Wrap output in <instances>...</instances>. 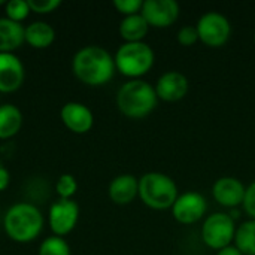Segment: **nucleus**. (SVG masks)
Listing matches in <instances>:
<instances>
[{
	"label": "nucleus",
	"mask_w": 255,
	"mask_h": 255,
	"mask_svg": "<svg viewBox=\"0 0 255 255\" xmlns=\"http://www.w3.org/2000/svg\"><path fill=\"white\" fill-rule=\"evenodd\" d=\"M24 66L13 52H0V91L9 93L21 87Z\"/></svg>",
	"instance_id": "nucleus-13"
},
{
	"label": "nucleus",
	"mask_w": 255,
	"mask_h": 255,
	"mask_svg": "<svg viewBox=\"0 0 255 255\" xmlns=\"http://www.w3.org/2000/svg\"><path fill=\"white\" fill-rule=\"evenodd\" d=\"M3 226L10 239L16 242H30L40 233L43 215L34 205L15 203L4 214Z\"/></svg>",
	"instance_id": "nucleus-3"
},
{
	"label": "nucleus",
	"mask_w": 255,
	"mask_h": 255,
	"mask_svg": "<svg viewBox=\"0 0 255 255\" xmlns=\"http://www.w3.org/2000/svg\"><path fill=\"white\" fill-rule=\"evenodd\" d=\"M61 120L67 128L75 133H85L94 124L93 112L88 106L79 102H69L61 108Z\"/></svg>",
	"instance_id": "nucleus-14"
},
{
	"label": "nucleus",
	"mask_w": 255,
	"mask_h": 255,
	"mask_svg": "<svg viewBox=\"0 0 255 255\" xmlns=\"http://www.w3.org/2000/svg\"><path fill=\"white\" fill-rule=\"evenodd\" d=\"M79 206L73 199H58L49 208V226L57 236H64L73 230L78 223Z\"/></svg>",
	"instance_id": "nucleus-8"
},
{
	"label": "nucleus",
	"mask_w": 255,
	"mask_h": 255,
	"mask_svg": "<svg viewBox=\"0 0 255 255\" xmlns=\"http://www.w3.org/2000/svg\"><path fill=\"white\" fill-rule=\"evenodd\" d=\"M244 208H245V212L251 217V220H255V181L247 187Z\"/></svg>",
	"instance_id": "nucleus-27"
},
{
	"label": "nucleus",
	"mask_w": 255,
	"mask_h": 255,
	"mask_svg": "<svg viewBox=\"0 0 255 255\" xmlns=\"http://www.w3.org/2000/svg\"><path fill=\"white\" fill-rule=\"evenodd\" d=\"M139 196L142 202L152 209H169L178 199L175 181L160 172H148L139 179Z\"/></svg>",
	"instance_id": "nucleus-4"
},
{
	"label": "nucleus",
	"mask_w": 255,
	"mask_h": 255,
	"mask_svg": "<svg viewBox=\"0 0 255 255\" xmlns=\"http://www.w3.org/2000/svg\"><path fill=\"white\" fill-rule=\"evenodd\" d=\"M72 67L75 75L88 85L106 84L117 69L114 57L97 45L81 48L72 60Z\"/></svg>",
	"instance_id": "nucleus-1"
},
{
	"label": "nucleus",
	"mask_w": 255,
	"mask_h": 255,
	"mask_svg": "<svg viewBox=\"0 0 255 255\" xmlns=\"http://www.w3.org/2000/svg\"><path fill=\"white\" fill-rule=\"evenodd\" d=\"M55 30L45 21H34L25 27V40L34 48H46L52 43Z\"/></svg>",
	"instance_id": "nucleus-19"
},
{
	"label": "nucleus",
	"mask_w": 255,
	"mask_h": 255,
	"mask_svg": "<svg viewBox=\"0 0 255 255\" xmlns=\"http://www.w3.org/2000/svg\"><path fill=\"white\" fill-rule=\"evenodd\" d=\"M142 4H143L142 0H114V6L126 16L139 13L142 10Z\"/></svg>",
	"instance_id": "nucleus-24"
},
{
	"label": "nucleus",
	"mask_w": 255,
	"mask_h": 255,
	"mask_svg": "<svg viewBox=\"0 0 255 255\" xmlns=\"http://www.w3.org/2000/svg\"><path fill=\"white\" fill-rule=\"evenodd\" d=\"M208 203L203 194L197 191H187L178 196L176 202L172 206V214L175 220L181 224H193L203 218Z\"/></svg>",
	"instance_id": "nucleus-9"
},
{
	"label": "nucleus",
	"mask_w": 255,
	"mask_h": 255,
	"mask_svg": "<svg viewBox=\"0 0 255 255\" xmlns=\"http://www.w3.org/2000/svg\"><path fill=\"white\" fill-rule=\"evenodd\" d=\"M148 30H149V24L140 12L133 13V15H127L120 22V34L126 42L143 40Z\"/></svg>",
	"instance_id": "nucleus-17"
},
{
	"label": "nucleus",
	"mask_w": 255,
	"mask_h": 255,
	"mask_svg": "<svg viewBox=\"0 0 255 255\" xmlns=\"http://www.w3.org/2000/svg\"><path fill=\"white\" fill-rule=\"evenodd\" d=\"M158 96L155 88L142 79H131L123 84L117 93L120 111L130 118H143L157 106Z\"/></svg>",
	"instance_id": "nucleus-2"
},
{
	"label": "nucleus",
	"mask_w": 255,
	"mask_h": 255,
	"mask_svg": "<svg viewBox=\"0 0 255 255\" xmlns=\"http://www.w3.org/2000/svg\"><path fill=\"white\" fill-rule=\"evenodd\" d=\"M217 255H244L235 245H229V247H226V248H223V250H220Z\"/></svg>",
	"instance_id": "nucleus-29"
},
{
	"label": "nucleus",
	"mask_w": 255,
	"mask_h": 255,
	"mask_svg": "<svg viewBox=\"0 0 255 255\" xmlns=\"http://www.w3.org/2000/svg\"><path fill=\"white\" fill-rule=\"evenodd\" d=\"M154 88L158 99L166 102H178L188 93V79L178 70H169L157 79Z\"/></svg>",
	"instance_id": "nucleus-12"
},
{
	"label": "nucleus",
	"mask_w": 255,
	"mask_h": 255,
	"mask_svg": "<svg viewBox=\"0 0 255 255\" xmlns=\"http://www.w3.org/2000/svg\"><path fill=\"white\" fill-rule=\"evenodd\" d=\"M140 13L154 27H169L179 16V3L176 0H143Z\"/></svg>",
	"instance_id": "nucleus-10"
},
{
	"label": "nucleus",
	"mask_w": 255,
	"mask_h": 255,
	"mask_svg": "<svg viewBox=\"0 0 255 255\" xmlns=\"http://www.w3.org/2000/svg\"><path fill=\"white\" fill-rule=\"evenodd\" d=\"M39 255H70V247L61 236H51L40 244Z\"/></svg>",
	"instance_id": "nucleus-21"
},
{
	"label": "nucleus",
	"mask_w": 255,
	"mask_h": 255,
	"mask_svg": "<svg viewBox=\"0 0 255 255\" xmlns=\"http://www.w3.org/2000/svg\"><path fill=\"white\" fill-rule=\"evenodd\" d=\"M235 247L244 255H255V220H248L236 229Z\"/></svg>",
	"instance_id": "nucleus-20"
},
{
	"label": "nucleus",
	"mask_w": 255,
	"mask_h": 255,
	"mask_svg": "<svg viewBox=\"0 0 255 255\" xmlns=\"http://www.w3.org/2000/svg\"><path fill=\"white\" fill-rule=\"evenodd\" d=\"M178 40L181 45L190 46L199 40V31L196 25H184L178 31Z\"/></svg>",
	"instance_id": "nucleus-25"
},
{
	"label": "nucleus",
	"mask_w": 255,
	"mask_h": 255,
	"mask_svg": "<svg viewBox=\"0 0 255 255\" xmlns=\"http://www.w3.org/2000/svg\"><path fill=\"white\" fill-rule=\"evenodd\" d=\"M61 4L60 0H28V6L31 10L39 12V13H46L54 10Z\"/></svg>",
	"instance_id": "nucleus-26"
},
{
	"label": "nucleus",
	"mask_w": 255,
	"mask_h": 255,
	"mask_svg": "<svg viewBox=\"0 0 255 255\" xmlns=\"http://www.w3.org/2000/svg\"><path fill=\"white\" fill-rule=\"evenodd\" d=\"M9 181H10L9 172H7L4 167H0V191L4 190V188L9 185Z\"/></svg>",
	"instance_id": "nucleus-28"
},
{
	"label": "nucleus",
	"mask_w": 255,
	"mask_h": 255,
	"mask_svg": "<svg viewBox=\"0 0 255 255\" xmlns=\"http://www.w3.org/2000/svg\"><path fill=\"white\" fill-rule=\"evenodd\" d=\"M55 188L57 193L60 194V199H72V196L76 193L78 184L75 176H72L70 173H64L58 178Z\"/></svg>",
	"instance_id": "nucleus-23"
},
{
	"label": "nucleus",
	"mask_w": 255,
	"mask_h": 255,
	"mask_svg": "<svg viewBox=\"0 0 255 255\" xmlns=\"http://www.w3.org/2000/svg\"><path fill=\"white\" fill-rule=\"evenodd\" d=\"M247 187L244 182L235 176H223L215 181L212 187V194L218 203L227 208H238L244 203Z\"/></svg>",
	"instance_id": "nucleus-11"
},
{
	"label": "nucleus",
	"mask_w": 255,
	"mask_h": 255,
	"mask_svg": "<svg viewBox=\"0 0 255 255\" xmlns=\"http://www.w3.org/2000/svg\"><path fill=\"white\" fill-rule=\"evenodd\" d=\"M196 27L199 31V39L209 46L224 45L232 34V24L229 18L217 10L205 12L199 18Z\"/></svg>",
	"instance_id": "nucleus-7"
},
{
	"label": "nucleus",
	"mask_w": 255,
	"mask_h": 255,
	"mask_svg": "<svg viewBox=\"0 0 255 255\" xmlns=\"http://www.w3.org/2000/svg\"><path fill=\"white\" fill-rule=\"evenodd\" d=\"M21 126L22 114L15 105H0V139H7L16 134Z\"/></svg>",
	"instance_id": "nucleus-18"
},
{
	"label": "nucleus",
	"mask_w": 255,
	"mask_h": 255,
	"mask_svg": "<svg viewBox=\"0 0 255 255\" xmlns=\"http://www.w3.org/2000/svg\"><path fill=\"white\" fill-rule=\"evenodd\" d=\"M154 58L155 55L152 48L143 40L123 43L114 57L117 69L123 75L134 79L145 75L152 67Z\"/></svg>",
	"instance_id": "nucleus-5"
},
{
	"label": "nucleus",
	"mask_w": 255,
	"mask_h": 255,
	"mask_svg": "<svg viewBox=\"0 0 255 255\" xmlns=\"http://www.w3.org/2000/svg\"><path fill=\"white\" fill-rule=\"evenodd\" d=\"M254 40H255V34H254Z\"/></svg>",
	"instance_id": "nucleus-30"
},
{
	"label": "nucleus",
	"mask_w": 255,
	"mask_h": 255,
	"mask_svg": "<svg viewBox=\"0 0 255 255\" xmlns=\"http://www.w3.org/2000/svg\"><path fill=\"white\" fill-rule=\"evenodd\" d=\"M235 220L224 212H215L206 218L202 227V239L212 250H223L235 241Z\"/></svg>",
	"instance_id": "nucleus-6"
},
{
	"label": "nucleus",
	"mask_w": 255,
	"mask_h": 255,
	"mask_svg": "<svg viewBox=\"0 0 255 255\" xmlns=\"http://www.w3.org/2000/svg\"><path fill=\"white\" fill-rule=\"evenodd\" d=\"M30 6H28V0H9L6 1V15L7 18L19 22L21 19H24L28 12H30Z\"/></svg>",
	"instance_id": "nucleus-22"
},
{
	"label": "nucleus",
	"mask_w": 255,
	"mask_h": 255,
	"mask_svg": "<svg viewBox=\"0 0 255 255\" xmlns=\"http://www.w3.org/2000/svg\"><path fill=\"white\" fill-rule=\"evenodd\" d=\"M25 40V27L7 16L0 18V52H12Z\"/></svg>",
	"instance_id": "nucleus-16"
},
{
	"label": "nucleus",
	"mask_w": 255,
	"mask_h": 255,
	"mask_svg": "<svg viewBox=\"0 0 255 255\" xmlns=\"http://www.w3.org/2000/svg\"><path fill=\"white\" fill-rule=\"evenodd\" d=\"M139 194V179L133 175H118L109 184V197L118 205L130 203Z\"/></svg>",
	"instance_id": "nucleus-15"
}]
</instances>
